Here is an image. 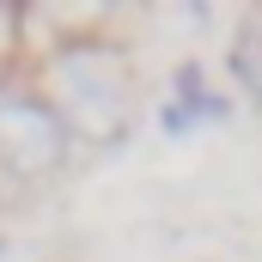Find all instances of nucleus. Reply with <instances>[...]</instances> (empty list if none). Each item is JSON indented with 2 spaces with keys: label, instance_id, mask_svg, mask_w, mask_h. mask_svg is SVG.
<instances>
[{
  "label": "nucleus",
  "instance_id": "1",
  "mask_svg": "<svg viewBox=\"0 0 262 262\" xmlns=\"http://www.w3.org/2000/svg\"><path fill=\"white\" fill-rule=\"evenodd\" d=\"M55 79L67 98L61 122H73L92 146H116L128 134V79L110 49H67L55 61Z\"/></svg>",
  "mask_w": 262,
  "mask_h": 262
},
{
  "label": "nucleus",
  "instance_id": "2",
  "mask_svg": "<svg viewBox=\"0 0 262 262\" xmlns=\"http://www.w3.org/2000/svg\"><path fill=\"white\" fill-rule=\"evenodd\" d=\"M67 159V122L55 104L43 98H0V165L18 171V177H49Z\"/></svg>",
  "mask_w": 262,
  "mask_h": 262
},
{
  "label": "nucleus",
  "instance_id": "3",
  "mask_svg": "<svg viewBox=\"0 0 262 262\" xmlns=\"http://www.w3.org/2000/svg\"><path fill=\"white\" fill-rule=\"evenodd\" d=\"M232 73L244 79V92L262 104V37H256V31H244V37L232 43Z\"/></svg>",
  "mask_w": 262,
  "mask_h": 262
}]
</instances>
